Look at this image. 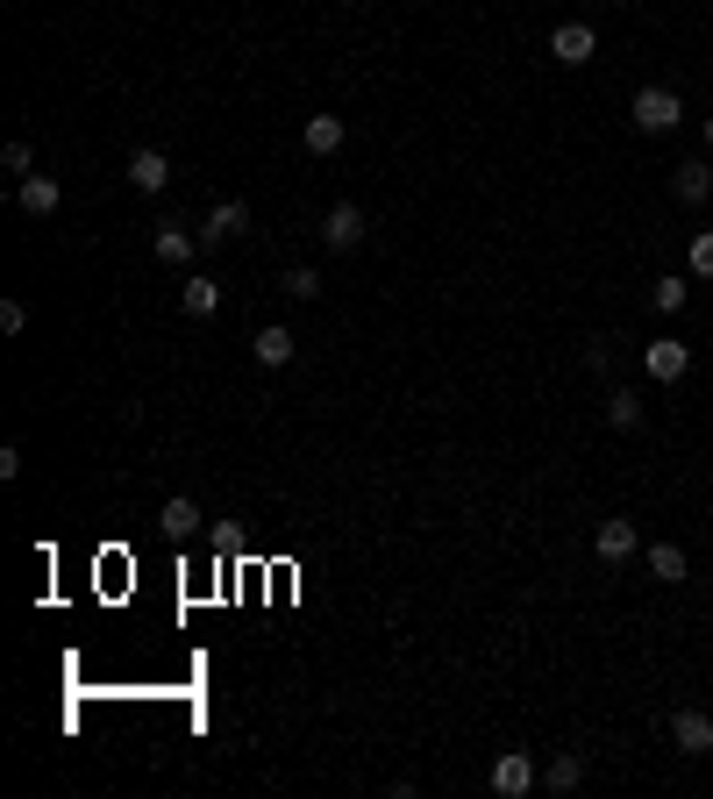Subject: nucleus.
I'll return each instance as SVG.
<instances>
[{
	"label": "nucleus",
	"mask_w": 713,
	"mask_h": 799,
	"mask_svg": "<svg viewBox=\"0 0 713 799\" xmlns=\"http://www.w3.org/2000/svg\"><path fill=\"white\" fill-rule=\"evenodd\" d=\"M0 329H8V336L29 329V308H22V300H0Z\"/></svg>",
	"instance_id": "23"
},
{
	"label": "nucleus",
	"mask_w": 713,
	"mask_h": 799,
	"mask_svg": "<svg viewBox=\"0 0 713 799\" xmlns=\"http://www.w3.org/2000/svg\"><path fill=\"white\" fill-rule=\"evenodd\" d=\"M343 114H308V129H300V143L314 150V158H335V150H343Z\"/></svg>",
	"instance_id": "13"
},
{
	"label": "nucleus",
	"mask_w": 713,
	"mask_h": 799,
	"mask_svg": "<svg viewBox=\"0 0 713 799\" xmlns=\"http://www.w3.org/2000/svg\"><path fill=\"white\" fill-rule=\"evenodd\" d=\"M193 243H200V236H193V229H179V222H164V229H158V258H164V264H193Z\"/></svg>",
	"instance_id": "17"
},
{
	"label": "nucleus",
	"mask_w": 713,
	"mask_h": 799,
	"mask_svg": "<svg viewBox=\"0 0 713 799\" xmlns=\"http://www.w3.org/2000/svg\"><path fill=\"white\" fill-rule=\"evenodd\" d=\"M129 186L135 193H164V186H172V158H164V150H135L129 158Z\"/></svg>",
	"instance_id": "11"
},
{
	"label": "nucleus",
	"mask_w": 713,
	"mask_h": 799,
	"mask_svg": "<svg viewBox=\"0 0 713 799\" xmlns=\"http://www.w3.org/2000/svg\"><path fill=\"white\" fill-rule=\"evenodd\" d=\"M321 236H329V250H356V243H364V208L335 200V208H329V222H321Z\"/></svg>",
	"instance_id": "9"
},
{
	"label": "nucleus",
	"mask_w": 713,
	"mask_h": 799,
	"mask_svg": "<svg viewBox=\"0 0 713 799\" xmlns=\"http://www.w3.org/2000/svg\"><path fill=\"white\" fill-rule=\"evenodd\" d=\"M279 286H285L293 300H314V293H321V271H314V264H293V271H285Z\"/></svg>",
	"instance_id": "20"
},
{
	"label": "nucleus",
	"mask_w": 713,
	"mask_h": 799,
	"mask_svg": "<svg viewBox=\"0 0 713 799\" xmlns=\"http://www.w3.org/2000/svg\"><path fill=\"white\" fill-rule=\"evenodd\" d=\"M706 193H713V164L706 158H685L671 172V200H685V208H706Z\"/></svg>",
	"instance_id": "8"
},
{
	"label": "nucleus",
	"mask_w": 713,
	"mask_h": 799,
	"mask_svg": "<svg viewBox=\"0 0 713 799\" xmlns=\"http://www.w3.org/2000/svg\"><path fill=\"white\" fill-rule=\"evenodd\" d=\"M214 550H243V529H235V521H214Z\"/></svg>",
	"instance_id": "25"
},
{
	"label": "nucleus",
	"mask_w": 713,
	"mask_h": 799,
	"mask_svg": "<svg viewBox=\"0 0 713 799\" xmlns=\"http://www.w3.org/2000/svg\"><path fill=\"white\" fill-rule=\"evenodd\" d=\"M243 229H250V208H243V200H214L200 243H229V236H243Z\"/></svg>",
	"instance_id": "12"
},
{
	"label": "nucleus",
	"mask_w": 713,
	"mask_h": 799,
	"mask_svg": "<svg viewBox=\"0 0 713 799\" xmlns=\"http://www.w3.org/2000/svg\"><path fill=\"white\" fill-rule=\"evenodd\" d=\"M179 308H185V314H214V308H222V286H214V279H185Z\"/></svg>",
	"instance_id": "19"
},
{
	"label": "nucleus",
	"mask_w": 713,
	"mask_h": 799,
	"mask_svg": "<svg viewBox=\"0 0 713 799\" xmlns=\"http://www.w3.org/2000/svg\"><path fill=\"white\" fill-rule=\"evenodd\" d=\"M0 164H8V172H22V179H29V164H37V158H29V143H8V150H0Z\"/></svg>",
	"instance_id": "24"
},
{
	"label": "nucleus",
	"mask_w": 713,
	"mask_h": 799,
	"mask_svg": "<svg viewBox=\"0 0 713 799\" xmlns=\"http://www.w3.org/2000/svg\"><path fill=\"white\" fill-rule=\"evenodd\" d=\"M642 371H650L656 386H677L692 371V343H677V336H664V343H650L642 350Z\"/></svg>",
	"instance_id": "5"
},
{
	"label": "nucleus",
	"mask_w": 713,
	"mask_h": 799,
	"mask_svg": "<svg viewBox=\"0 0 713 799\" xmlns=\"http://www.w3.org/2000/svg\"><path fill=\"white\" fill-rule=\"evenodd\" d=\"M627 122H635L642 136H671L677 122H685V100H677L671 87H642L635 100H627Z\"/></svg>",
	"instance_id": "1"
},
{
	"label": "nucleus",
	"mask_w": 713,
	"mask_h": 799,
	"mask_svg": "<svg viewBox=\"0 0 713 799\" xmlns=\"http://www.w3.org/2000/svg\"><path fill=\"white\" fill-rule=\"evenodd\" d=\"M692 279H713V229L692 236Z\"/></svg>",
	"instance_id": "22"
},
{
	"label": "nucleus",
	"mask_w": 713,
	"mask_h": 799,
	"mask_svg": "<svg viewBox=\"0 0 713 799\" xmlns=\"http://www.w3.org/2000/svg\"><path fill=\"white\" fill-rule=\"evenodd\" d=\"M535 757L529 750H506V757H492V792H506V799H521V792H529L535 786Z\"/></svg>",
	"instance_id": "6"
},
{
	"label": "nucleus",
	"mask_w": 713,
	"mask_h": 799,
	"mask_svg": "<svg viewBox=\"0 0 713 799\" xmlns=\"http://www.w3.org/2000/svg\"><path fill=\"white\" fill-rule=\"evenodd\" d=\"M606 421H614V429H642V393L614 386V393H606Z\"/></svg>",
	"instance_id": "18"
},
{
	"label": "nucleus",
	"mask_w": 713,
	"mask_h": 799,
	"mask_svg": "<svg viewBox=\"0 0 713 799\" xmlns=\"http://www.w3.org/2000/svg\"><path fill=\"white\" fill-rule=\"evenodd\" d=\"M671 750L677 757H706L713 750V713L706 707H677L671 713Z\"/></svg>",
	"instance_id": "2"
},
{
	"label": "nucleus",
	"mask_w": 713,
	"mask_h": 799,
	"mask_svg": "<svg viewBox=\"0 0 713 799\" xmlns=\"http://www.w3.org/2000/svg\"><path fill=\"white\" fill-rule=\"evenodd\" d=\"M642 565H650V578L677 586V578H685V550H677V542H650V550H642Z\"/></svg>",
	"instance_id": "16"
},
{
	"label": "nucleus",
	"mask_w": 713,
	"mask_h": 799,
	"mask_svg": "<svg viewBox=\"0 0 713 799\" xmlns=\"http://www.w3.org/2000/svg\"><path fill=\"white\" fill-rule=\"evenodd\" d=\"M158 529L172 536V542H193V536H200V500H185V492H172V500L158 507Z\"/></svg>",
	"instance_id": "10"
},
{
	"label": "nucleus",
	"mask_w": 713,
	"mask_h": 799,
	"mask_svg": "<svg viewBox=\"0 0 713 799\" xmlns=\"http://www.w3.org/2000/svg\"><path fill=\"white\" fill-rule=\"evenodd\" d=\"M685 293H692L685 279H656V293H650V300H656V314H677V308H685Z\"/></svg>",
	"instance_id": "21"
},
{
	"label": "nucleus",
	"mask_w": 713,
	"mask_h": 799,
	"mask_svg": "<svg viewBox=\"0 0 713 799\" xmlns=\"http://www.w3.org/2000/svg\"><path fill=\"white\" fill-rule=\"evenodd\" d=\"M14 200H22V214H37V222H50V214L64 208V186L50 179V172H29L22 186H14Z\"/></svg>",
	"instance_id": "7"
},
{
	"label": "nucleus",
	"mask_w": 713,
	"mask_h": 799,
	"mask_svg": "<svg viewBox=\"0 0 713 799\" xmlns=\"http://www.w3.org/2000/svg\"><path fill=\"white\" fill-rule=\"evenodd\" d=\"M542 786H550V792H579V786H585V757L556 750L550 763H542Z\"/></svg>",
	"instance_id": "15"
},
{
	"label": "nucleus",
	"mask_w": 713,
	"mask_h": 799,
	"mask_svg": "<svg viewBox=\"0 0 713 799\" xmlns=\"http://www.w3.org/2000/svg\"><path fill=\"white\" fill-rule=\"evenodd\" d=\"M592 557H600V565H627V557H642V536H635V521H627V515L600 521V529H592Z\"/></svg>",
	"instance_id": "3"
},
{
	"label": "nucleus",
	"mask_w": 713,
	"mask_h": 799,
	"mask_svg": "<svg viewBox=\"0 0 713 799\" xmlns=\"http://www.w3.org/2000/svg\"><path fill=\"white\" fill-rule=\"evenodd\" d=\"M250 357H258L264 371L293 364V329H279V321H271V329H258V336H250Z\"/></svg>",
	"instance_id": "14"
},
{
	"label": "nucleus",
	"mask_w": 713,
	"mask_h": 799,
	"mask_svg": "<svg viewBox=\"0 0 713 799\" xmlns=\"http://www.w3.org/2000/svg\"><path fill=\"white\" fill-rule=\"evenodd\" d=\"M706 143H713V114H706Z\"/></svg>",
	"instance_id": "26"
},
{
	"label": "nucleus",
	"mask_w": 713,
	"mask_h": 799,
	"mask_svg": "<svg viewBox=\"0 0 713 799\" xmlns=\"http://www.w3.org/2000/svg\"><path fill=\"white\" fill-rule=\"evenodd\" d=\"M592 50H600V29H592V22H556V29H550V58L571 64V72L592 64Z\"/></svg>",
	"instance_id": "4"
}]
</instances>
